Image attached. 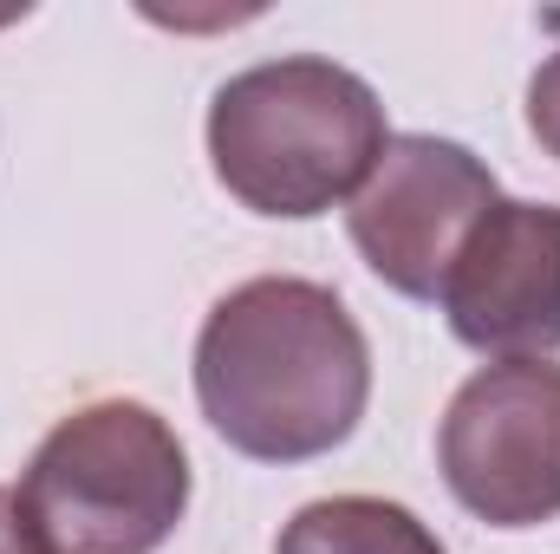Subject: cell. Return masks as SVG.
<instances>
[{"instance_id": "6", "label": "cell", "mask_w": 560, "mask_h": 554, "mask_svg": "<svg viewBox=\"0 0 560 554\" xmlns=\"http://www.w3.org/2000/svg\"><path fill=\"white\" fill-rule=\"evenodd\" d=\"M450 333L482 359L560 353V203L495 196L436 293Z\"/></svg>"}, {"instance_id": "5", "label": "cell", "mask_w": 560, "mask_h": 554, "mask_svg": "<svg viewBox=\"0 0 560 554\" xmlns=\"http://www.w3.org/2000/svg\"><path fill=\"white\" fill-rule=\"evenodd\" d=\"M495 170L456 138L405 131L385 143L365 189L346 209L352 249L405 300H436L469 229L495 209Z\"/></svg>"}, {"instance_id": "4", "label": "cell", "mask_w": 560, "mask_h": 554, "mask_svg": "<svg viewBox=\"0 0 560 554\" xmlns=\"http://www.w3.org/2000/svg\"><path fill=\"white\" fill-rule=\"evenodd\" d=\"M450 496L489 529H541L560 516V366L495 359L456 385L436 424Z\"/></svg>"}, {"instance_id": "9", "label": "cell", "mask_w": 560, "mask_h": 554, "mask_svg": "<svg viewBox=\"0 0 560 554\" xmlns=\"http://www.w3.org/2000/svg\"><path fill=\"white\" fill-rule=\"evenodd\" d=\"M0 554H39L33 535H26V522H20V503L7 489H0Z\"/></svg>"}, {"instance_id": "3", "label": "cell", "mask_w": 560, "mask_h": 554, "mask_svg": "<svg viewBox=\"0 0 560 554\" xmlns=\"http://www.w3.org/2000/svg\"><path fill=\"white\" fill-rule=\"evenodd\" d=\"M13 503L39 554H156L189 509V457L150 405L98 399L39 437Z\"/></svg>"}, {"instance_id": "7", "label": "cell", "mask_w": 560, "mask_h": 554, "mask_svg": "<svg viewBox=\"0 0 560 554\" xmlns=\"http://www.w3.org/2000/svg\"><path fill=\"white\" fill-rule=\"evenodd\" d=\"M275 554H450L430 522L385 496H319L287 516Z\"/></svg>"}, {"instance_id": "8", "label": "cell", "mask_w": 560, "mask_h": 554, "mask_svg": "<svg viewBox=\"0 0 560 554\" xmlns=\"http://www.w3.org/2000/svg\"><path fill=\"white\" fill-rule=\"evenodd\" d=\"M528 131L560 163V46L541 59V72L528 79Z\"/></svg>"}, {"instance_id": "1", "label": "cell", "mask_w": 560, "mask_h": 554, "mask_svg": "<svg viewBox=\"0 0 560 554\" xmlns=\"http://www.w3.org/2000/svg\"><path fill=\"white\" fill-rule=\"evenodd\" d=\"M196 405L255 463H313L372 405V346L332 287L300 275L242 280L196 333Z\"/></svg>"}, {"instance_id": "2", "label": "cell", "mask_w": 560, "mask_h": 554, "mask_svg": "<svg viewBox=\"0 0 560 554\" xmlns=\"http://www.w3.org/2000/svg\"><path fill=\"white\" fill-rule=\"evenodd\" d=\"M385 143L392 131L378 92L352 66L313 53L235 72L209 105L215 183L242 209L280 222H313L359 196Z\"/></svg>"}]
</instances>
